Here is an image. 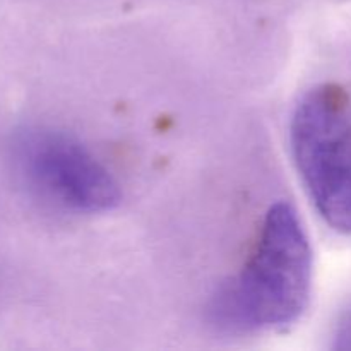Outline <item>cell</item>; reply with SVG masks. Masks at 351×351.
<instances>
[{
	"instance_id": "1",
	"label": "cell",
	"mask_w": 351,
	"mask_h": 351,
	"mask_svg": "<svg viewBox=\"0 0 351 351\" xmlns=\"http://www.w3.org/2000/svg\"><path fill=\"white\" fill-rule=\"evenodd\" d=\"M312 249L298 213L288 202L267 209L252 250L206 305L219 335H254L291 326L311 300Z\"/></svg>"
},
{
	"instance_id": "4",
	"label": "cell",
	"mask_w": 351,
	"mask_h": 351,
	"mask_svg": "<svg viewBox=\"0 0 351 351\" xmlns=\"http://www.w3.org/2000/svg\"><path fill=\"white\" fill-rule=\"evenodd\" d=\"M335 348L351 350V308L343 314L338 326H336Z\"/></svg>"
},
{
	"instance_id": "3",
	"label": "cell",
	"mask_w": 351,
	"mask_h": 351,
	"mask_svg": "<svg viewBox=\"0 0 351 351\" xmlns=\"http://www.w3.org/2000/svg\"><path fill=\"white\" fill-rule=\"evenodd\" d=\"M10 158L31 195L72 215H99L120 202V189L108 168L71 134L29 127L14 137Z\"/></svg>"
},
{
	"instance_id": "2",
	"label": "cell",
	"mask_w": 351,
	"mask_h": 351,
	"mask_svg": "<svg viewBox=\"0 0 351 351\" xmlns=\"http://www.w3.org/2000/svg\"><path fill=\"white\" fill-rule=\"evenodd\" d=\"M290 146L305 191L332 230L351 235V101L338 84H319L300 98Z\"/></svg>"
}]
</instances>
